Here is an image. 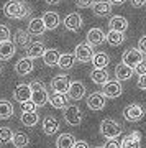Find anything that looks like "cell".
Instances as JSON below:
<instances>
[{
    "label": "cell",
    "mask_w": 146,
    "mask_h": 148,
    "mask_svg": "<svg viewBox=\"0 0 146 148\" xmlns=\"http://www.w3.org/2000/svg\"><path fill=\"white\" fill-rule=\"evenodd\" d=\"M30 7L23 3V2H18V0H10L3 5V13H5L7 18H13V20H23L30 15Z\"/></svg>",
    "instance_id": "obj_1"
},
{
    "label": "cell",
    "mask_w": 146,
    "mask_h": 148,
    "mask_svg": "<svg viewBox=\"0 0 146 148\" xmlns=\"http://www.w3.org/2000/svg\"><path fill=\"white\" fill-rule=\"evenodd\" d=\"M31 101L36 102L38 107H43L46 102H49V95H48V90L46 87H44V84H43L41 81H33L31 82Z\"/></svg>",
    "instance_id": "obj_2"
},
{
    "label": "cell",
    "mask_w": 146,
    "mask_h": 148,
    "mask_svg": "<svg viewBox=\"0 0 146 148\" xmlns=\"http://www.w3.org/2000/svg\"><path fill=\"white\" fill-rule=\"evenodd\" d=\"M100 133L105 138H117L118 135H121V125L113 119H104L100 123Z\"/></svg>",
    "instance_id": "obj_3"
},
{
    "label": "cell",
    "mask_w": 146,
    "mask_h": 148,
    "mask_svg": "<svg viewBox=\"0 0 146 148\" xmlns=\"http://www.w3.org/2000/svg\"><path fill=\"white\" fill-rule=\"evenodd\" d=\"M64 120L71 127H77L82 122V112L77 106H68L64 109Z\"/></svg>",
    "instance_id": "obj_4"
},
{
    "label": "cell",
    "mask_w": 146,
    "mask_h": 148,
    "mask_svg": "<svg viewBox=\"0 0 146 148\" xmlns=\"http://www.w3.org/2000/svg\"><path fill=\"white\" fill-rule=\"evenodd\" d=\"M74 54H76V58H77L79 63H87V61H92L95 53H94L92 45H89V43H81V45L76 46Z\"/></svg>",
    "instance_id": "obj_5"
},
{
    "label": "cell",
    "mask_w": 146,
    "mask_h": 148,
    "mask_svg": "<svg viewBox=\"0 0 146 148\" xmlns=\"http://www.w3.org/2000/svg\"><path fill=\"white\" fill-rule=\"evenodd\" d=\"M123 117L128 122H138L145 117V109L140 104H130L123 109Z\"/></svg>",
    "instance_id": "obj_6"
},
{
    "label": "cell",
    "mask_w": 146,
    "mask_h": 148,
    "mask_svg": "<svg viewBox=\"0 0 146 148\" xmlns=\"http://www.w3.org/2000/svg\"><path fill=\"white\" fill-rule=\"evenodd\" d=\"M121 61L125 64H128V66H131V68H136L143 61V53H141L138 48H130V49H126L125 53H123Z\"/></svg>",
    "instance_id": "obj_7"
},
{
    "label": "cell",
    "mask_w": 146,
    "mask_h": 148,
    "mask_svg": "<svg viewBox=\"0 0 146 148\" xmlns=\"http://www.w3.org/2000/svg\"><path fill=\"white\" fill-rule=\"evenodd\" d=\"M121 92H123L121 82H120L118 79H117V81H108L107 84H104V92H102V94H104L105 97L115 99V97H120Z\"/></svg>",
    "instance_id": "obj_8"
},
{
    "label": "cell",
    "mask_w": 146,
    "mask_h": 148,
    "mask_svg": "<svg viewBox=\"0 0 146 148\" xmlns=\"http://www.w3.org/2000/svg\"><path fill=\"white\" fill-rule=\"evenodd\" d=\"M31 84H18L15 87V90H13V99L15 101H18L21 104V102H26L31 99Z\"/></svg>",
    "instance_id": "obj_9"
},
{
    "label": "cell",
    "mask_w": 146,
    "mask_h": 148,
    "mask_svg": "<svg viewBox=\"0 0 146 148\" xmlns=\"http://www.w3.org/2000/svg\"><path fill=\"white\" fill-rule=\"evenodd\" d=\"M69 86H71V81H69V77L66 74H59V76H56L51 81V87L54 92H63V94H66L69 90Z\"/></svg>",
    "instance_id": "obj_10"
},
{
    "label": "cell",
    "mask_w": 146,
    "mask_h": 148,
    "mask_svg": "<svg viewBox=\"0 0 146 148\" xmlns=\"http://www.w3.org/2000/svg\"><path fill=\"white\" fill-rule=\"evenodd\" d=\"M68 95L72 99V101H81L84 95H85V86L81 81H72L71 86H69Z\"/></svg>",
    "instance_id": "obj_11"
},
{
    "label": "cell",
    "mask_w": 146,
    "mask_h": 148,
    "mask_svg": "<svg viewBox=\"0 0 146 148\" xmlns=\"http://www.w3.org/2000/svg\"><path fill=\"white\" fill-rule=\"evenodd\" d=\"M104 41H107V35H105L100 28H90L87 32V43L92 46H99Z\"/></svg>",
    "instance_id": "obj_12"
},
{
    "label": "cell",
    "mask_w": 146,
    "mask_h": 148,
    "mask_svg": "<svg viewBox=\"0 0 146 148\" xmlns=\"http://www.w3.org/2000/svg\"><path fill=\"white\" fill-rule=\"evenodd\" d=\"M87 107L90 110H102L105 107V95L100 94V92H94L87 97Z\"/></svg>",
    "instance_id": "obj_13"
},
{
    "label": "cell",
    "mask_w": 146,
    "mask_h": 148,
    "mask_svg": "<svg viewBox=\"0 0 146 148\" xmlns=\"http://www.w3.org/2000/svg\"><path fill=\"white\" fill-rule=\"evenodd\" d=\"M64 27L68 28L69 32H77V30H81V27H82V16L79 15L77 12L69 13L64 18Z\"/></svg>",
    "instance_id": "obj_14"
},
{
    "label": "cell",
    "mask_w": 146,
    "mask_h": 148,
    "mask_svg": "<svg viewBox=\"0 0 146 148\" xmlns=\"http://www.w3.org/2000/svg\"><path fill=\"white\" fill-rule=\"evenodd\" d=\"M33 58H28V56H25V58L18 59V63L15 64V71L16 74H20V76H26V74H30L33 71Z\"/></svg>",
    "instance_id": "obj_15"
},
{
    "label": "cell",
    "mask_w": 146,
    "mask_h": 148,
    "mask_svg": "<svg viewBox=\"0 0 146 148\" xmlns=\"http://www.w3.org/2000/svg\"><path fill=\"white\" fill-rule=\"evenodd\" d=\"M133 73H135V68L125 64L123 61L120 64H117V68H115V76H117L118 81H128L133 76Z\"/></svg>",
    "instance_id": "obj_16"
},
{
    "label": "cell",
    "mask_w": 146,
    "mask_h": 148,
    "mask_svg": "<svg viewBox=\"0 0 146 148\" xmlns=\"http://www.w3.org/2000/svg\"><path fill=\"white\" fill-rule=\"evenodd\" d=\"M121 148H141V133L140 132H131L121 140Z\"/></svg>",
    "instance_id": "obj_17"
},
{
    "label": "cell",
    "mask_w": 146,
    "mask_h": 148,
    "mask_svg": "<svg viewBox=\"0 0 146 148\" xmlns=\"http://www.w3.org/2000/svg\"><path fill=\"white\" fill-rule=\"evenodd\" d=\"M108 27H110V30L125 33L126 30H128V20H126L125 16H121V15H115V16H112V18H110Z\"/></svg>",
    "instance_id": "obj_18"
},
{
    "label": "cell",
    "mask_w": 146,
    "mask_h": 148,
    "mask_svg": "<svg viewBox=\"0 0 146 148\" xmlns=\"http://www.w3.org/2000/svg\"><path fill=\"white\" fill-rule=\"evenodd\" d=\"M46 30L48 28H46V25H44L43 18H31L30 23H28V32H30V35L40 36V35H43Z\"/></svg>",
    "instance_id": "obj_19"
},
{
    "label": "cell",
    "mask_w": 146,
    "mask_h": 148,
    "mask_svg": "<svg viewBox=\"0 0 146 148\" xmlns=\"http://www.w3.org/2000/svg\"><path fill=\"white\" fill-rule=\"evenodd\" d=\"M44 53H46V46H44V43H41V41H35L26 48V56H28V58H33V59L40 58V56L43 58Z\"/></svg>",
    "instance_id": "obj_20"
},
{
    "label": "cell",
    "mask_w": 146,
    "mask_h": 148,
    "mask_svg": "<svg viewBox=\"0 0 146 148\" xmlns=\"http://www.w3.org/2000/svg\"><path fill=\"white\" fill-rule=\"evenodd\" d=\"M15 51H16L15 43H12V41L0 43V59H2V61H8V59H12V56L15 54Z\"/></svg>",
    "instance_id": "obj_21"
},
{
    "label": "cell",
    "mask_w": 146,
    "mask_h": 148,
    "mask_svg": "<svg viewBox=\"0 0 146 148\" xmlns=\"http://www.w3.org/2000/svg\"><path fill=\"white\" fill-rule=\"evenodd\" d=\"M30 32H25V30H16L15 32V36H13V43L15 46H20V48H28L31 43H30Z\"/></svg>",
    "instance_id": "obj_22"
},
{
    "label": "cell",
    "mask_w": 146,
    "mask_h": 148,
    "mask_svg": "<svg viewBox=\"0 0 146 148\" xmlns=\"http://www.w3.org/2000/svg\"><path fill=\"white\" fill-rule=\"evenodd\" d=\"M68 95L63 94V92H54V94L49 97V104H51V107H54V109H66L68 107Z\"/></svg>",
    "instance_id": "obj_23"
},
{
    "label": "cell",
    "mask_w": 146,
    "mask_h": 148,
    "mask_svg": "<svg viewBox=\"0 0 146 148\" xmlns=\"http://www.w3.org/2000/svg\"><path fill=\"white\" fill-rule=\"evenodd\" d=\"M41 18H43V21H44V25H46L48 30H54L61 23V18H59V15H57L56 12H46Z\"/></svg>",
    "instance_id": "obj_24"
},
{
    "label": "cell",
    "mask_w": 146,
    "mask_h": 148,
    "mask_svg": "<svg viewBox=\"0 0 146 148\" xmlns=\"http://www.w3.org/2000/svg\"><path fill=\"white\" fill-rule=\"evenodd\" d=\"M92 10H94V15H97V16H107L112 12V3L100 0V2H95L92 5Z\"/></svg>",
    "instance_id": "obj_25"
},
{
    "label": "cell",
    "mask_w": 146,
    "mask_h": 148,
    "mask_svg": "<svg viewBox=\"0 0 146 148\" xmlns=\"http://www.w3.org/2000/svg\"><path fill=\"white\" fill-rule=\"evenodd\" d=\"M74 145H76V138L72 133H61L56 140L57 148H74Z\"/></svg>",
    "instance_id": "obj_26"
},
{
    "label": "cell",
    "mask_w": 146,
    "mask_h": 148,
    "mask_svg": "<svg viewBox=\"0 0 146 148\" xmlns=\"http://www.w3.org/2000/svg\"><path fill=\"white\" fill-rule=\"evenodd\" d=\"M57 128H59V122H57L56 117H46L44 120H43V132L46 133V135H53V133L57 132Z\"/></svg>",
    "instance_id": "obj_27"
},
{
    "label": "cell",
    "mask_w": 146,
    "mask_h": 148,
    "mask_svg": "<svg viewBox=\"0 0 146 148\" xmlns=\"http://www.w3.org/2000/svg\"><path fill=\"white\" fill-rule=\"evenodd\" d=\"M76 61H77L76 54L64 53V54H61V58H59V63H57V66L63 69V71H68V69H72V68H74Z\"/></svg>",
    "instance_id": "obj_28"
},
{
    "label": "cell",
    "mask_w": 146,
    "mask_h": 148,
    "mask_svg": "<svg viewBox=\"0 0 146 148\" xmlns=\"http://www.w3.org/2000/svg\"><path fill=\"white\" fill-rule=\"evenodd\" d=\"M90 79L94 81L95 84L104 86V84L108 82V73H107V69H97V68H94V71L90 73Z\"/></svg>",
    "instance_id": "obj_29"
},
{
    "label": "cell",
    "mask_w": 146,
    "mask_h": 148,
    "mask_svg": "<svg viewBox=\"0 0 146 148\" xmlns=\"http://www.w3.org/2000/svg\"><path fill=\"white\" fill-rule=\"evenodd\" d=\"M59 58H61V54L57 49H46V53L43 54V61L46 66H57Z\"/></svg>",
    "instance_id": "obj_30"
},
{
    "label": "cell",
    "mask_w": 146,
    "mask_h": 148,
    "mask_svg": "<svg viewBox=\"0 0 146 148\" xmlns=\"http://www.w3.org/2000/svg\"><path fill=\"white\" fill-rule=\"evenodd\" d=\"M92 64H94V68H97V69H105L110 64L108 54L107 53H95L94 58H92Z\"/></svg>",
    "instance_id": "obj_31"
},
{
    "label": "cell",
    "mask_w": 146,
    "mask_h": 148,
    "mask_svg": "<svg viewBox=\"0 0 146 148\" xmlns=\"http://www.w3.org/2000/svg\"><path fill=\"white\" fill-rule=\"evenodd\" d=\"M123 41H125V35L121 32L110 30V32L107 33V43H108L110 46H120Z\"/></svg>",
    "instance_id": "obj_32"
},
{
    "label": "cell",
    "mask_w": 146,
    "mask_h": 148,
    "mask_svg": "<svg viewBox=\"0 0 146 148\" xmlns=\"http://www.w3.org/2000/svg\"><path fill=\"white\" fill-rule=\"evenodd\" d=\"M20 120L25 127H35L38 123V120H40V115H38L36 112H23Z\"/></svg>",
    "instance_id": "obj_33"
},
{
    "label": "cell",
    "mask_w": 146,
    "mask_h": 148,
    "mask_svg": "<svg viewBox=\"0 0 146 148\" xmlns=\"http://www.w3.org/2000/svg\"><path fill=\"white\" fill-rule=\"evenodd\" d=\"M12 143H13V147L15 148H25L26 145L30 143V137H28L26 133H23V132H16L15 135H13Z\"/></svg>",
    "instance_id": "obj_34"
},
{
    "label": "cell",
    "mask_w": 146,
    "mask_h": 148,
    "mask_svg": "<svg viewBox=\"0 0 146 148\" xmlns=\"http://www.w3.org/2000/svg\"><path fill=\"white\" fill-rule=\"evenodd\" d=\"M13 115V106L8 101H0V119L5 120Z\"/></svg>",
    "instance_id": "obj_35"
},
{
    "label": "cell",
    "mask_w": 146,
    "mask_h": 148,
    "mask_svg": "<svg viewBox=\"0 0 146 148\" xmlns=\"http://www.w3.org/2000/svg\"><path fill=\"white\" fill-rule=\"evenodd\" d=\"M13 135L15 133L12 132V128L8 127H2L0 128V143H8L13 140Z\"/></svg>",
    "instance_id": "obj_36"
},
{
    "label": "cell",
    "mask_w": 146,
    "mask_h": 148,
    "mask_svg": "<svg viewBox=\"0 0 146 148\" xmlns=\"http://www.w3.org/2000/svg\"><path fill=\"white\" fill-rule=\"evenodd\" d=\"M10 36H12L10 28L7 27V25H0V43L10 41Z\"/></svg>",
    "instance_id": "obj_37"
},
{
    "label": "cell",
    "mask_w": 146,
    "mask_h": 148,
    "mask_svg": "<svg viewBox=\"0 0 146 148\" xmlns=\"http://www.w3.org/2000/svg\"><path fill=\"white\" fill-rule=\"evenodd\" d=\"M36 102H33L31 99L26 102H21V112H36Z\"/></svg>",
    "instance_id": "obj_38"
},
{
    "label": "cell",
    "mask_w": 146,
    "mask_h": 148,
    "mask_svg": "<svg viewBox=\"0 0 146 148\" xmlns=\"http://www.w3.org/2000/svg\"><path fill=\"white\" fill-rule=\"evenodd\" d=\"M104 148H121V143L117 140V138H108L107 142H105Z\"/></svg>",
    "instance_id": "obj_39"
},
{
    "label": "cell",
    "mask_w": 146,
    "mask_h": 148,
    "mask_svg": "<svg viewBox=\"0 0 146 148\" xmlns=\"http://www.w3.org/2000/svg\"><path fill=\"white\" fill-rule=\"evenodd\" d=\"M135 73L138 74V76H143V74H146V59H143L138 66L135 68Z\"/></svg>",
    "instance_id": "obj_40"
},
{
    "label": "cell",
    "mask_w": 146,
    "mask_h": 148,
    "mask_svg": "<svg viewBox=\"0 0 146 148\" xmlns=\"http://www.w3.org/2000/svg\"><path fill=\"white\" fill-rule=\"evenodd\" d=\"M76 3H77V7H81V8H89V7H92L95 3L94 0H76Z\"/></svg>",
    "instance_id": "obj_41"
},
{
    "label": "cell",
    "mask_w": 146,
    "mask_h": 148,
    "mask_svg": "<svg viewBox=\"0 0 146 148\" xmlns=\"http://www.w3.org/2000/svg\"><path fill=\"white\" fill-rule=\"evenodd\" d=\"M138 49H140L143 54H146V35L140 38V41H138Z\"/></svg>",
    "instance_id": "obj_42"
},
{
    "label": "cell",
    "mask_w": 146,
    "mask_h": 148,
    "mask_svg": "<svg viewBox=\"0 0 146 148\" xmlns=\"http://www.w3.org/2000/svg\"><path fill=\"white\" fill-rule=\"evenodd\" d=\"M138 87L143 89V90H146V74H143V76L138 77Z\"/></svg>",
    "instance_id": "obj_43"
},
{
    "label": "cell",
    "mask_w": 146,
    "mask_h": 148,
    "mask_svg": "<svg viewBox=\"0 0 146 148\" xmlns=\"http://www.w3.org/2000/svg\"><path fill=\"white\" fill-rule=\"evenodd\" d=\"M146 3V0H131V5L136 7V8H140V7H143Z\"/></svg>",
    "instance_id": "obj_44"
},
{
    "label": "cell",
    "mask_w": 146,
    "mask_h": 148,
    "mask_svg": "<svg viewBox=\"0 0 146 148\" xmlns=\"http://www.w3.org/2000/svg\"><path fill=\"white\" fill-rule=\"evenodd\" d=\"M74 148H89V145H87V142H76Z\"/></svg>",
    "instance_id": "obj_45"
},
{
    "label": "cell",
    "mask_w": 146,
    "mask_h": 148,
    "mask_svg": "<svg viewBox=\"0 0 146 148\" xmlns=\"http://www.w3.org/2000/svg\"><path fill=\"white\" fill-rule=\"evenodd\" d=\"M126 0H110V3H113V5H121V3H125Z\"/></svg>",
    "instance_id": "obj_46"
},
{
    "label": "cell",
    "mask_w": 146,
    "mask_h": 148,
    "mask_svg": "<svg viewBox=\"0 0 146 148\" xmlns=\"http://www.w3.org/2000/svg\"><path fill=\"white\" fill-rule=\"evenodd\" d=\"M46 3H51V5H56V3H59L61 0H44Z\"/></svg>",
    "instance_id": "obj_47"
},
{
    "label": "cell",
    "mask_w": 146,
    "mask_h": 148,
    "mask_svg": "<svg viewBox=\"0 0 146 148\" xmlns=\"http://www.w3.org/2000/svg\"><path fill=\"white\" fill-rule=\"evenodd\" d=\"M0 74H2V66H0Z\"/></svg>",
    "instance_id": "obj_48"
},
{
    "label": "cell",
    "mask_w": 146,
    "mask_h": 148,
    "mask_svg": "<svg viewBox=\"0 0 146 148\" xmlns=\"http://www.w3.org/2000/svg\"><path fill=\"white\" fill-rule=\"evenodd\" d=\"M97 148H104V147H97Z\"/></svg>",
    "instance_id": "obj_49"
}]
</instances>
